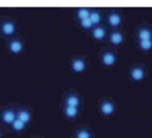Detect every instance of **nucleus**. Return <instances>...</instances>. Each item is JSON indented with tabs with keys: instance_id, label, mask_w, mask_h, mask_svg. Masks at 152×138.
I'll list each match as a JSON object with an SVG mask.
<instances>
[{
	"instance_id": "1",
	"label": "nucleus",
	"mask_w": 152,
	"mask_h": 138,
	"mask_svg": "<svg viewBox=\"0 0 152 138\" xmlns=\"http://www.w3.org/2000/svg\"><path fill=\"white\" fill-rule=\"evenodd\" d=\"M16 118H17L16 111L13 110V109H6V110L1 111V121L4 123V124H7V126H11Z\"/></svg>"
},
{
	"instance_id": "10",
	"label": "nucleus",
	"mask_w": 152,
	"mask_h": 138,
	"mask_svg": "<svg viewBox=\"0 0 152 138\" xmlns=\"http://www.w3.org/2000/svg\"><path fill=\"white\" fill-rule=\"evenodd\" d=\"M102 61H103V64L106 66H113L115 64V61H117V58H115V55L113 52H104L103 56H102Z\"/></svg>"
},
{
	"instance_id": "12",
	"label": "nucleus",
	"mask_w": 152,
	"mask_h": 138,
	"mask_svg": "<svg viewBox=\"0 0 152 138\" xmlns=\"http://www.w3.org/2000/svg\"><path fill=\"white\" fill-rule=\"evenodd\" d=\"M123 39H124V35L120 33V31H113V33L110 34V41L114 45H120L123 42Z\"/></svg>"
},
{
	"instance_id": "16",
	"label": "nucleus",
	"mask_w": 152,
	"mask_h": 138,
	"mask_svg": "<svg viewBox=\"0 0 152 138\" xmlns=\"http://www.w3.org/2000/svg\"><path fill=\"white\" fill-rule=\"evenodd\" d=\"M138 45H140V48H141L142 51H145V52H148V51L152 50V39H145V41H138Z\"/></svg>"
},
{
	"instance_id": "15",
	"label": "nucleus",
	"mask_w": 152,
	"mask_h": 138,
	"mask_svg": "<svg viewBox=\"0 0 152 138\" xmlns=\"http://www.w3.org/2000/svg\"><path fill=\"white\" fill-rule=\"evenodd\" d=\"M26 126H27V124H24L23 121H20V120L16 118V120L13 121V124H11V128H13V131H16V133H21V131H24Z\"/></svg>"
},
{
	"instance_id": "11",
	"label": "nucleus",
	"mask_w": 152,
	"mask_h": 138,
	"mask_svg": "<svg viewBox=\"0 0 152 138\" xmlns=\"http://www.w3.org/2000/svg\"><path fill=\"white\" fill-rule=\"evenodd\" d=\"M109 24L111 26V27H118L120 24H121V21H123V18H121V16H120L118 13H111V14H109Z\"/></svg>"
},
{
	"instance_id": "20",
	"label": "nucleus",
	"mask_w": 152,
	"mask_h": 138,
	"mask_svg": "<svg viewBox=\"0 0 152 138\" xmlns=\"http://www.w3.org/2000/svg\"><path fill=\"white\" fill-rule=\"evenodd\" d=\"M80 26H82L83 28H85V30H90V28L93 27L92 21H90L89 18H86V20H82V21H80Z\"/></svg>"
},
{
	"instance_id": "18",
	"label": "nucleus",
	"mask_w": 152,
	"mask_h": 138,
	"mask_svg": "<svg viewBox=\"0 0 152 138\" xmlns=\"http://www.w3.org/2000/svg\"><path fill=\"white\" fill-rule=\"evenodd\" d=\"M89 20L92 21L93 26H96V24H99L100 23V14H99L97 11H90V16H89Z\"/></svg>"
},
{
	"instance_id": "8",
	"label": "nucleus",
	"mask_w": 152,
	"mask_h": 138,
	"mask_svg": "<svg viewBox=\"0 0 152 138\" xmlns=\"http://www.w3.org/2000/svg\"><path fill=\"white\" fill-rule=\"evenodd\" d=\"M100 110L104 116H111L114 113V103L113 101H109V100H104L102 106H100Z\"/></svg>"
},
{
	"instance_id": "2",
	"label": "nucleus",
	"mask_w": 152,
	"mask_h": 138,
	"mask_svg": "<svg viewBox=\"0 0 152 138\" xmlns=\"http://www.w3.org/2000/svg\"><path fill=\"white\" fill-rule=\"evenodd\" d=\"M23 48H24V44H23L21 39L18 38H14V39H10L9 41V50H10L11 54H20L23 51Z\"/></svg>"
},
{
	"instance_id": "13",
	"label": "nucleus",
	"mask_w": 152,
	"mask_h": 138,
	"mask_svg": "<svg viewBox=\"0 0 152 138\" xmlns=\"http://www.w3.org/2000/svg\"><path fill=\"white\" fill-rule=\"evenodd\" d=\"M64 113H65V116L68 117V118H75V117L79 114V109L65 106V107H64Z\"/></svg>"
},
{
	"instance_id": "14",
	"label": "nucleus",
	"mask_w": 152,
	"mask_h": 138,
	"mask_svg": "<svg viewBox=\"0 0 152 138\" xmlns=\"http://www.w3.org/2000/svg\"><path fill=\"white\" fill-rule=\"evenodd\" d=\"M92 34H93V37L97 39V41H100V39H103L104 37H106V30L102 28V27H96L92 31Z\"/></svg>"
},
{
	"instance_id": "3",
	"label": "nucleus",
	"mask_w": 152,
	"mask_h": 138,
	"mask_svg": "<svg viewBox=\"0 0 152 138\" xmlns=\"http://www.w3.org/2000/svg\"><path fill=\"white\" fill-rule=\"evenodd\" d=\"M130 76L132 80L140 82V80H142V79L145 77V71H144V68H141V66H134L130 69Z\"/></svg>"
},
{
	"instance_id": "19",
	"label": "nucleus",
	"mask_w": 152,
	"mask_h": 138,
	"mask_svg": "<svg viewBox=\"0 0 152 138\" xmlns=\"http://www.w3.org/2000/svg\"><path fill=\"white\" fill-rule=\"evenodd\" d=\"M76 138H92V134H90L89 130L82 128V130H77V133H76Z\"/></svg>"
},
{
	"instance_id": "6",
	"label": "nucleus",
	"mask_w": 152,
	"mask_h": 138,
	"mask_svg": "<svg viewBox=\"0 0 152 138\" xmlns=\"http://www.w3.org/2000/svg\"><path fill=\"white\" fill-rule=\"evenodd\" d=\"M79 104H80V99L77 94H68L65 97V106H69V107H76L79 109Z\"/></svg>"
},
{
	"instance_id": "5",
	"label": "nucleus",
	"mask_w": 152,
	"mask_h": 138,
	"mask_svg": "<svg viewBox=\"0 0 152 138\" xmlns=\"http://www.w3.org/2000/svg\"><path fill=\"white\" fill-rule=\"evenodd\" d=\"M16 116H17V120L23 121L24 124H28V123L31 121V113L27 109H18L16 111Z\"/></svg>"
},
{
	"instance_id": "7",
	"label": "nucleus",
	"mask_w": 152,
	"mask_h": 138,
	"mask_svg": "<svg viewBox=\"0 0 152 138\" xmlns=\"http://www.w3.org/2000/svg\"><path fill=\"white\" fill-rule=\"evenodd\" d=\"M71 66L75 72L80 73V72H83L86 69V62L83 61V59H80V58H75V59H72Z\"/></svg>"
},
{
	"instance_id": "4",
	"label": "nucleus",
	"mask_w": 152,
	"mask_h": 138,
	"mask_svg": "<svg viewBox=\"0 0 152 138\" xmlns=\"http://www.w3.org/2000/svg\"><path fill=\"white\" fill-rule=\"evenodd\" d=\"M1 33L4 35H13L16 33V24L11 21V20H6L1 24Z\"/></svg>"
},
{
	"instance_id": "9",
	"label": "nucleus",
	"mask_w": 152,
	"mask_h": 138,
	"mask_svg": "<svg viewBox=\"0 0 152 138\" xmlns=\"http://www.w3.org/2000/svg\"><path fill=\"white\" fill-rule=\"evenodd\" d=\"M138 39L140 41H145V39H152V30H149L148 27H141L138 30Z\"/></svg>"
},
{
	"instance_id": "17",
	"label": "nucleus",
	"mask_w": 152,
	"mask_h": 138,
	"mask_svg": "<svg viewBox=\"0 0 152 138\" xmlns=\"http://www.w3.org/2000/svg\"><path fill=\"white\" fill-rule=\"evenodd\" d=\"M89 16H90V10L89 9H79L77 10V17H79V20H86V18H89Z\"/></svg>"
},
{
	"instance_id": "21",
	"label": "nucleus",
	"mask_w": 152,
	"mask_h": 138,
	"mask_svg": "<svg viewBox=\"0 0 152 138\" xmlns=\"http://www.w3.org/2000/svg\"><path fill=\"white\" fill-rule=\"evenodd\" d=\"M0 138H1V131H0Z\"/></svg>"
}]
</instances>
